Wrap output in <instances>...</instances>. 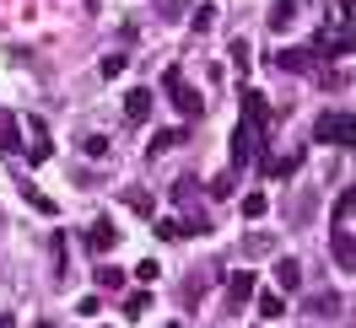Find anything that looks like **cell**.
I'll return each instance as SVG.
<instances>
[{
	"label": "cell",
	"mask_w": 356,
	"mask_h": 328,
	"mask_svg": "<svg viewBox=\"0 0 356 328\" xmlns=\"http://www.w3.org/2000/svg\"><path fill=\"white\" fill-rule=\"evenodd\" d=\"M313 140L318 146H356V119L351 113H324L313 124Z\"/></svg>",
	"instance_id": "cell-1"
},
{
	"label": "cell",
	"mask_w": 356,
	"mask_h": 328,
	"mask_svg": "<svg viewBox=\"0 0 356 328\" xmlns=\"http://www.w3.org/2000/svg\"><path fill=\"white\" fill-rule=\"evenodd\" d=\"M162 92L173 97V108L184 113V119H200V113H205V97H200L195 87H189V81H184L178 70H168V76H162Z\"/></svg>",
	"instance_id": "cell-2"
},
{
	"label": "cell",
	"mask_w": 356,
	"mask_h": 328,
	"mask_svg": "<svg viewBox=\"0 0 356 328\" xmlns=\"http://www.w3.org/2000/svg\"><path fill=\"white\" fill-rule=\"evenodd\" d=\"M243 124L254 130V140H265V130H270V103H265V92H243Z\"/></svg>",
	"instance_id": "cell-3"
},
{
	"label": "cell",
	"mask_w": 356,
	"mask_h": 328,
	"mask_svg": "<svg viewBox=\"0 0 356 328\" xmlns=\"http://www.w3.org/2000/svg\"><path fill=\"white\" fill-rule=\"evenodd\" d=\"M313 65H318V49H275V70H286V76H302Z\"/></svg>",
	"instance_id": "cell-4"
},
{
	"label": "cell",
	"mask_w": 356,
	"mask_h": 328,
	"mask_svg": "<svg viewBox=\"0 0 356 328\" xmlns=\"http://www.w3.org/2000/svg\"><path fill=\"white\" fill-rule=\"evenodd\" d=\"M27 135H33V146H27V167H38L54 156V140H49V124L44 119H27Z\"/></svg>",
	"instance_id": "cell-5"
},
{
	"label": "cell",
	"mask_w": 356,
	"mask_h": 328,
	"mask_svg": "<svg viewBox=\"0 0 356 328\" xmlns=\"http://www.w3.org/2000/svg\"><path fill=\"white\" fill-rule=\"evenodd\" d=\"M330 253H334V264H340L346 275H356V237L346 232V226H334V232H330Z\"/></svg>",
	"instance_id": "cell-6"
},
{
	"label": "cell",
	"mask_w": 356,
	"mask_h": 328,
	"mask_svg": "<svg viewBox=\"0 0 356 328\" xmlns=\"http://www.w3.org/2000/svg\"><path fill=\"white\" fill-rule=\"evenodd\" d=\"M113 242H119V226H113L108 216H97V221L87 226V248H92V253H108Z\"/></svg>",
	"instance_id": "cell-7"
},
{
	"label": "cell",
	"mask_w": 356,
	"mask_h": 328,
	"mask_svg": "<svg viewBox=\"0 0 356 328\" xmlns=\"http://www.w3.org/2000/svg\"><path fill=\"white\" fill-rule=\"evenodd\" d=\"M248 156H254V130L238 124V130H232V167H248Z\"/></svg>",
	"instance_id": "cell-8"
},
{
	"label": "cell",
	"mask_w": 356,
	"mask_h": 328,
	"mask_svg": "<svg viewBox=\"0 0 356 328\" xmlns=\"http://www.w3.org/2000/svg\"><path fill=\"white\" fill-rule=\"evenodd\" d=\"M275 285H281V291H297V285H302V264L281 259V264H275Z\"/></svg>",
	"instance_id": "cell-9"
},
{
	"label": "cell",
	"mask_w": 356,
	"mask_h": 328,
	"mask_svg": "<svg viewBox=\"0 0 356 328\" xmlns=\"http://www.w3.org/2000/svg\"><path fill=\"white\" fill-rule=\"evenodd\" d=\"M227 291H232V307H243L248 296H254V275H248V269H238V275L227 280Z\"/></svg>",
	"instance_id": "cell-10"
},
{
	"label": "cell",
	"mask_w": 356,
	"mask_h": 328,
	"mask_svg": "<svg viewBox=\"0 0 356 328\" xmlns=\"http://www.w3.org/2000/svg\"><path fill=\"white\" fill-rule=\"evenodd\" d=\"M124 113H130V119H146V113H152V92L135 87L130 97H124Z\"/></svg>",
	"instance_id": "cell-11"
},
{
	"label": "cell",
	"mask_w": 356,
	"mask_h": 328,
	"mask_svg": "<svg viewBox=\"0 0 356 328\" xmlns=\"http://www.w3.org/2000/svg\"><path fill=\"white\" fill-rule=\"evenodd\" d=\"M0 151H22V130H17V124H11V119H6V113H0Z\"/></svg>",
	"instance_id": "cell-12"
},
{
	"label": "cell",
	"mask_w": 356,
	"mask_h": 328,
	"mask_svg": "<svg viewBox=\"0 0 356 328\" xmlns=\"http://www.w3.org/2000/svg\"><path fill=\"white\" fill-rule=\"evenodd\" d=\"M178 140H184V130H162V135H152V146H146V156H162V151H173Z\"/></svg>",
	"instance_id": "cell-13"
},
{
	"label": "cell",
	"mask_w": 356,
	"mask_h": 328,
	"mask_svg": "<svg viewBox=\"0 0 356 328\" xmlns=\"http://www.w3.org/2000/svg\"><path fill=\"white\" fill-rule=\"evenodd\" d=\"M351 210H356V189H346V194H340V205L330 210V226H346V221H351Z\"/></svg>",
	"instance_id": "cell-14"
},
{
	"label": "cell",
	"mask_w": 356,
	"mask_h": 328,
	"mask_svg": "<svg viewBox=\"0 0 356 328\" xmlns=\"http://www.w3.org/2000/svg\"><path fill=\"white\" fill-rule=\"evenodd\" d=\"M124 205H130L135 216H152L156 205H152V194H146V189H124Z\"/></svg>",
	"instance_id": "cell-15"
},
{
	"label": "cell",
	"mask_w": 356,
	"mask_h": 328,
	"mask_svg": "<svg viewBox=\"0 0 356 328\" xmlns=\"http://www.w3.org/2000/svg\"><path fill=\"white\" fill-rule=\"evenodd\" d=\"M97 285H103V291H119V285H124V269H119V264H97Z\"/></svg>",
	"instance_id": "cell-16"
},
{
	"label": "cell",
	"mask_w": 356,
	"mask_h": 328,
	"mask_svg": "<svg viewBox=\"0 0 356 328\" xmlns=\"http://www.w3.org/2000/svg\"><path fill=\"white\" fill-rule=\"evenodd\" d=\"M238 210H243L248 221H259V216H265V210H270V199L259 194V189H254V194H243V205H238Z\"/></svg>",
	"instance_id": "cell-17"
},
{
	"label": "cell",
	"mask_w": 356,
	"mask_h": 328,
	"mask_svg": "<svg viewBox=\"0 0 356 328\" xmlns=\"http://www.w3.org/2000/svg\"><path fill=\"white\" fill-rule=\"evenodd\" d=\"M324 49H330V54H351V49H356V27H346V33H340L334 44H324Z\"/></svg>",
	"instance_id": "cell-18"
},
{
	"label": "cell",
	"mask_w": 356,
	"mask_h": 328,
	"mask_svg": "<svg viewBox=\"0 0 356 328\" xmlns=\"http://www.w3.org/2000/svg\"><path fill=\"white\" fill-rule=\"evenodd\" d=\"M156 237H162V242H178V237H184V221H156Z\"/></svg>",
	"instance_id": "cell-19"
},
{
	"label": "cell",
	"mask_w": 356,
	"mask_h": 328,
	"mask_svg": "<svg viewBox=\"0 0 356 328\" xmlns=\"http://www.w3.org/2000/svg\"><path fill=\"white\" fill-rule=\"evenodd\" d=\"M81 151H87V156H108V135H87Z\"/></svg>",
	"instance_id": "cell-20"
},
{
	"label": "cell",
	"mask_w": 356,
	"mask_h": 328,
	"mask_svg": "<svg viewBox=\"0 0 356 328\" xmlns=\"http://www.w3.org/2000/svg\"><path fill=\"white\" fill-rule=\"evenodd\" d=\"M281 312H286L281 296H259V318H281Z\"/></svg>",
	"instance_id": "cell-21"
},
{
	"label": "cell",
	"mask_w": 356,
	"mask_h": 328,
	"mask_svg": "<svg viewBox=\"0 0 356 328\" xmlns=\"http://www.w3.org/2000/svg\"><path fill=\"white\" fill-rule=\"evenodd\" d=\"M146 302H152V296H146V291H135L130 302H124V318H140V312H146Z\"/></svg>",
	"instance_id": "cell-22"
},
{
	"label": "cell",
	"mask_w": 356,
	"mask_h": 328,
	"mask_svg": "<svg viewBox=\"0 0 356 328\" xmlns=\"http://www.w3.org/2000/svg\"><path fill=\"white\" fill-rule=\"evenodd\" d=\"M313 312H324V318H330V312H340V296H313Z\"/></svg>",
	"instance_id": "cell-23"
},
{
	"label": "cell",
	"mask_w": 356,
	"mask_h": 328,
	"mask_svg": "<svg viewBox=\"0 0 356 328\" xmlns=\"http://www.w3.org/2000/svg\"><path fill=\"white\" fill-rule=\"evenodd\" d=\"M211 22H216V6H195V27H200V33H205V27H211Z\"/></svg>",
	"instance_id": "cell-24"
},
{
	"label": "cell",
	"mask_w": 356,
	"mask_h": 328,
	"mask_svg": "<svg viewBox=\"0 0 356 328\" xmlns=\"http://www.w3.org/2000/svg\"><path fill=\"white\" fill-rule=\"evenodd\" d=\"M130 65V60H124V54H108V60H103V76H119V70Z\"/></svg>",
	"instance_id": "cell-25"
},
{
	"label": "cell",
	"mask_w": 356,
	"mask_h": 328,
	"mask_svg": "<svg viewBox=\"0 0 356 328\" xmlns=\"http://www.w3.org/2000/svg\"><path fill=\"white\" fill-rule=\"evenodd\" d=\"M211 194H216V199H227V194H232V173H222V178H216V183H211Z\"/></svg>",
	"instance_id": "cell-26"
},
{
	"label": "cell",
	"mask_w": 356,
	"mask_h": 328,
	"mask_svg": "<svg viewBox=\"0 0 356 328\" xmlns=\"http://www.w3.org/2000/svg\"><path fill=\"white\" fill-rule=\"evenodd\" d=\"M243 253H270V237H259V232H254V237L243 242Z\"/></svg>",
	"instance_id": "cell-27"
},
{
	"label": "cell",
	"mask_w": 356,
	"mask_h": 328,
	"mask_svg": "<svg viewBox=\"0 0 356 328\" xmlns=\"http://www.w3.org/2000/svg\"><path fill=\"white\" fill-rule=\"evenodd\" d=\"M0 328H17V318H0Z\"/></svg>",
	"instance_id": "cell-28"
},
{
	"label": "cell",
	"mask_w": 356,
	"mask_h": 328,
	"mask_svg": "<svg viewBox=\"0 0 356 328\" xmlns=\"http://www.w3.org/2000/svg\"><path fill=\"white\" fill-rule=\"evenodd\" d=\"M340 6H346V11H356V0H340Z\"/></svg>",
	"instance_id": "cell-29"
},
{
	"label": "cell",
	"mask_w": 356,
	"mask_h": 328,
	"mask_svg": "<svg viewBox=\"0 0 356 328\" xmlns=\"http://www.w3.org/2000/svg\"><path fill=\"white\" fill-rule=\"evenodd\" d=\"M168 328H184V323H168Z\"/></svg>",
	"instance_id": "cell-30"
},
{
	"label": "cell",
	"mask_w": 356,
	"mask_h": 328,
	"mask_svg": "<svg viewBox=\"0 0 356 328\" xmlns=\"http://www.w3.org/2000/svg\"><path fill=\"white\" fill-rule=\"evenodd\" d=\"M38 328H54V323H38Z\"/></svg>",
	"instance_id": "cell-31"
}]
</instances>
